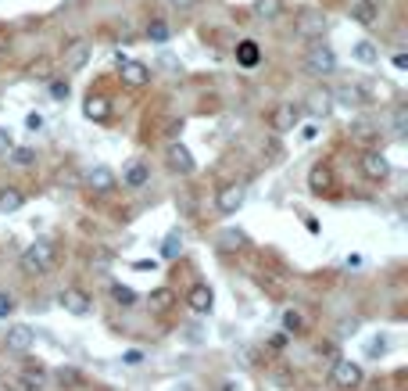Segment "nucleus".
<instances>
[{
  "label": "nucleus",
  "instance_id": "nucleus-3",
  "mask_svg": "<svg viewBox=\"0 0 408 391\" xmlns=\"http://www.w3.org/2000/svg\"><path fill=\"white\" fill-rule=\"evenodd\" d=\"M47 380H50V370L40 363V359H25V363L15 370V391H43Z\"/></svg>",
  "mask_w": 408,
  "mask_h": 391
},
{
  "label": "nucleus",
  "instance_id": "nucleus-8",
  "mask_svg": "<svg viewBox=\"0 0 408 391\" xmlns=\"http://www.w3.org/2000/svg\"><path fill=\"white\" fill-rule=\"evenodd\" d=\"M362 366L358 363H351V359H333V370H330V380L337 384V387H344V391H351V387H358L362 384Z\"/></svg>",
  "mask_w": 408,
  "mask_h": 391
},
{
  "label": "nucleus",
  "instance_id": "nucleus-20",
  "mask_svg": "<svg viewBox=\"0 0 408 391\" xmlns=\"http://www.w3.org/2000/svg\"><path fill=\"white\" fill-rule=\"evenodd\" d=\"M83 115L90 118V123H108L111 118V101L104 94H90L86 104H83Z\"/></svg>",
  "mask_w": 408,
  "mask_h": 391
},
{
  "label": "nucleus",
  "instance_id": "nucleus-36",
  "mask_svg": "<svg viewBox=\"0 0 408 391\" xmlns=\"http://www.w3.org/2000/svg\"><path fill=\"white\" fill-rule=\"evenodd\" d=\"M11 147H15V137H11V130H4V126H0V158H8V155H11Z\"/></svg>",
  "mask_w": 408,
  "mask_h": 391
},
{
  "label": "nucleus",
  "instance_id": "nucleus-45",
  "mask_svg": "<svg viewBox=\"0 0 408 391\" xmlns=\"http://www.w3.org/2000/svg\"><path fill=\"white\" fill-rule=\"evenodd\" d=\"M218 391H240V387H237L233 380H226V384H223V387H218Z\"/></svg>",
  "mask_w": 408,
  "mask_h": 391
},
{
  "label": "nucleus",
  "instance_id": "nucleus-23",
  "mask_svg": "<svg viewBox=\"0 0 408 391\" xmlns=\"http://www.w3.org/2000/svg\"><path fill=\"white\" fill-rule=\"evenodd\" d=\"M258 62H262V47H258L255 40H240V43H237V65L255 69Z\"/></svg>",
  "mask_w": 408,
  "mask_h": 391
},
{
  "label": "nucleus",
  "instance_id": "nucleus-34",
  "mask_svg": "<svg viewBox=\"0 0 408 391\" xmlns=\"http://www.w3.org/2000/svg\"><path fill=\"white\" fill-rule=\"evenodd\" d=\"M57 380H61V384H69V387H76L83 377H79V370H72V366H61V370H57Z\"/></svg>",
  "mask_w": 408,
  "mask_h": 391
},
{
  "label": "nucleus",
  "instance_id": "nucleus-38",
  "mask_svg": "<svg viewBox=\"0 0 408 391\" xmlns=\"http://www.w3.org/2000/svg\"><path fill=\"white\" fill-rule=\"evenodd\" d=\"M15 313V298L11 294H4V291H0V320H8Z\"/></svg>",
  "mask_w": 408,
  "mask_h": 391
},
{
  "label": "nucleus",
  "instance_id": "nucleus-46",
  "mask_svg": "<svg viewBox=\"0 0 408 391\" xmlns=\"http://www.w3.org/2000/svg\"><path fill=\"white\" fill-rule=\"evenodd\" d=\"M376 391H380V387H376Z\"/></svg>",
  "mask_w": 408,
  "mask_h": 391
},
{
  "label": "nucleus",
  "instance_id": "nucleus-7",
  "mask_svg": "<svg viewBox=\"0 0 408 391\" xmlns=\"http://www.w3.org/2000/svg\"><path fill=\"white\" fill-rule=\"evenodd\" d=\"M118 62V76H122V83L129 86V90H140V86H147L150 83V69L143 65V62H136V57H115Z\"/></svg>",
  "mask_w": 408,
  "mask_h": 391
},
{
  "label": "nucleus",
  "instance_id": "nucleus-6",
  "mask_svg": "<svg viewBox=\"0 0 408 391\" xmlns=\"http://www.w3.org/2000/svg\"><path fill=\"white\" fill-rule=\"evenodd\" d=\"M57 306L65 309L69 316H90V313H93V298H90L83 287H61Z\"/></svg>",
  "mask_w": 408,
  "mask_h": 391
},
{
  "label": "nucleus",
  "instance_id": "nucleus-11",
  "mask_svg": "<svg viewBox=\"0 0 408 391\" xmlns=\"http://www.w3.org/2000/svg\"><path fill=\"white\" fill-rule=\"evenodd\" d=\"M362 176L372 179V184H384V179H391V162H387V155H380V147L362 155Z\"/></svg>",
  "mask_w": 408,
  "mask_h": 391
},
{
  "label": "nucleus",
  "instance_id": "nucleus-21",
  "mask_svg": "<svg viewBox=\"0 0 408 391\" xmlns=\"http://www.w3.org/2000/svg\"><path fill=\"white\" fill-rule=\"evenodd\" d=\"M147 179H150V165H147L143 158H136V162H129V165L122 169V184H125V187H133V191H140Z\"/></svg>",
  "mask_w": 408,
  "mask_h": 391
},
{
  "label": "nucleus",
  "instance_id": "nucleus-2",
  "mask_svg": "<svg viewBox=\"0 0 408 391\" xmlns=\"http://www.w3.org/2000/svg\"><path fill=\"white\" fill-rule=\"evenodd\" d=\"M304 69L311 72V76H333L337 72V54H333V47L330 43H311L308 50H304Z\"/></svg>",
  "mask_w": 408,
  "mask_h": 391
},
{
  "label": "nucleus",
  "instance_id": "nucleus-1",
  "mask_svg": "<svg viewBox=\"0 0 408 391\" xmlns=\"http://www.w3.org/2000/svg\"><path fill=\"white\" fill-rule=\"evenodd\" d=\"M54 266H57V245L47 237H36L33 245L22 252V269L29 277H47Z\"/></svg>",
  "mask_w": 408,
  "mask_h": 391
},
{
  "label": "nucleus",
  "instance_id": "nucleus-26",
  "mask_svg": "<svg viewBox=\"0 0 408 391\" xmlns=\"http://www.w3.org/2000/svg\"><path fill=\"white\" fill-rule=\"evenodd\" d=\"M304 330H308L304 313H301V309H287V313H283V334H304Z\"/></svg>",
  "mask_w": 408,
  "mask_h": 391
},
{
  "label": "nucleus",
  "instance_id": "nucleus-16",
  "mask_svg": "<svg viewBox=\"0 0 408 391\" xmlns=\"http://www.w3.org/2000/svg\"><path fill=\"white\" fill-rule=\"evenodd\" d=\"M90 54H93L90 40H72V43H65V69H69V72H79V69H86Z\"/></svg>",
  "mask_w": 408,
  "mask_h": 391
},
{
  "label": "nucleus",
  "instance_id": "nucleus-12",
  "mask_svg": "<svg viewBox=\"0 0 408 391\" xmlns=\"http://www.w3.org/2000/svg\"><path fill=\"white\" fill-rule=\"evenodd\" d=\"M244 198H247L244 184H226L223 191L215 194V212H218V216H233L237 208L244 205Z\"/></svg>",
  "mask_w": 408,
  "mask_h": 391
},
{
  "label": "nucleus",
  "instance_id": "nucleus-9",
  "mask_svg": "<svg viewBox=\"0 0 408 391\" xmlns=\"http://www.w3.org/2000/svg\"><path fill=\"white\" fill-rule=\"evenodd\" d=\"M326 29H330V18H326V11H319V8H304V11L297 15V33L308 36V40H323Z\"/></svg>",
  "mask_w": 408,
  "mask_h": 391
},
{
  "label": "nucleus",
  "instance_id": "nucleus-40",
  "mask_svg": "<svg viewBox=\"0 0 408 391\" xmlns=\"http://www.w3.org/2000/svg\"><path fill=\"white\" fill-rule=\"evenodd\" d=\"M25 126H29V130H43V115H40V111H29V115H25Z\"/></svg>",
  "mask_w": 408,
  "mask_h": 391
},
{
  "label": "nucleus",
  "instance_id": "nucleus-25",
  "mask_svg": "<svg viewBox=\"0 0 408 391\" xmlns=\"http://www.w3.org/2000/svg\"><path fill=\"white\" fill-rule=\"evenodd\" d=\"M150 43H169L172 40V25L165 22V18H154L150 25H147V33H143Z\"/></svg>",
  "mask_w": 408,
  "mask_h": 391
},
{
  "label": "nucleus",
  "instance_id": "nucleus-29",
  "mask_svg": "<svg viewBox=\"0 0 408 391\" xmlns=\"http://www.w3.org/2000/svg\"><path fill=\"white\" fill-rule=\"evenodd\" d=\"M111 298H115L118 306H125V309H129V306H136V302H140V294H136L133 287H122V284H111Z\"/></svg>",
  "mask_w": 408,
  "mask_h": 391
},
{
  "label": "nucleus",
  "instance_id": "nucleus-15",
  "mask_svg": "<svg viewBox=\"0 0 408 391\" xmlns=\"http://www.w3.org/2000/svg\"><path fill=\"white\" fill-rule=\"evenodd\" d=\"M186 306H190V313H197V316H208L215 309V291L208 284H194L190 294H186Z\"/></svg>",
  "mask_w": 408,
  "mask_h": 391
},
{
  "label": "nucleus",
  "instance_id": "nucleus-24",
  "mask_svg": "<svg viewBox=\"0 0 408 391\" xmlns=\"http://www.w3.org/2000/svg\"><path fill=\"white\" fill-rule=\"evenodd\" d=\"M22 205H25V194H22L18 187H4V191H0V216L18 212Z\"/></svg>",
  "mask_w": 408,
  "mask_h": 391
},
{
  "label": "nucleus",
  "instance_id": "nucleus-13",
  "mask_svg": "<svg viewBox=\"0 0 408 391\" xmlns=\"http://www.w3.org/2000/svg\"><path fill=\"white\" fill-rule=\"evenodd\" d=\"M83 184H86V191H93V194H111L118 179H115V172H111L108 165H93V169H86Z\"/></svg>",
  "mask_w": 408,
  "mask_h": 391
},
{
  "label": "nucleus",
  "instance_id": "nucleus-42",
  "mask_svg": "<svg viewBox=\"0 0 408 391\" xmlns=\"http://www.w3.org/2000/svg\"><path fill=\"white\" fill-rule=\"evenodd\" d=\"M394 133H398V137H405V108L394 115Z\"/></svg>",
  "mask_w": 408,
  "mask_h": 391
},
{
  "label": "nucleus",
  "instance_id": "nucleus-37",
  "mask_svg": "<svg viewBox=\"0 0 408 391\" xmlns=\"http://www.w3.org/2000/svg\"><path fill=\"white\" fill-rule=\"evenodd\" d=\"M365 352H369V359H380V355H387V338H372Z\"/></svg>",
  "mask_w": 408,
  "mask_h": 391
},
{
  "label": "nucleus",
  "instance_id": "nucleus-22",
  "mask_svg": "<svg viewBox=\"0 0 408 391\" xmlns=\"http://www.w3.org/2000/svg\"><path fill=\"white\" fill-rule=\"evenodd\" d=\"M147 306H150V313H172L176 291H172V287H154V291L147 294Z\"/></svg>",
  "mask_w": 408,
  "mask_h": 391
},
{
  "label": "nucleus",
  "instance_id": "nucleus-30",
  "mask_svg": "<svg viewBox=\"0 0 408 391\" xmlns=\"http://www.w3.org/2000/svg\"><path fill=\"white\" fill-rule=\"evenodd\" d=\"M279 11H283V0H255L258 18H279Z\"/></svg>",
  "mask_w": 408,
  "mask_h": 391
},
{
  "label": "nucleus",
  "instance_id": "nucleus-33",
  "mask_svg": "<svg viewBox=\"0 0 408 391\" xmlns=\"http://www.w3.org/2000/svg\"><path fill=\"white\" fill-rule=\"evenodd\" d=\"M50 97L54 101H69V83L65 79H50Z\"/></svg>",
  "mask_w": 408,
  "mask_h": 391
},
{
  "label": "nucleus",
  "instance_id": "nucleus-31",
  "mask_svg": "<svg viewBox=\"0 0 408 391\" xmlns=\"http://www.w3.org/2000/svg\"><path fill=\"white\" fill-rule=\"evenodd\" d=\"M11 165H18V169H25V165H33L36 162V151H33V147H11Z\"/></svg>",
  "mask_w": 408,
  "mask_h": 391
},
{
  "label": "nucleus",
  "instance_id": "nucleus-4",
  "mask_svg": "<svg viewBox=\"0 0 408 391\" xmlns=\"http://www.w3.org/2000/svg\"><path fill=\"white\" fill-rule=\"evenodd\" d=\"M301 118H304V108H301V104H294V101L276 104V108L269 111V130H272V133H294V130L301 126Z\"/></svg>",
  "mask_w": 408,
  "mask_h": 391
},
{
  "label": "nucleus",
  "instance_id": "nucleus-44",
  "mask_svg": "<svg viewBox=\"0 0 408 391\" xmlns=\"http://www.w3.org/2000/svg\"><path fill=\"white\" fill-rule=\"evenodd\" d=\"M169 4H176V8H190L194 0H169Z\"/></svg>",
  "mask_w": 408,
  "mask_h": 391
},
{
  "label": "nucleus",
  "instance_id": "nucleus-5",
  "mask_svg": "<svg viewBox=\"0 0 408 391\" xmlns=\"http://www.w3.org/2000/svg\"><path fill=\"white\" fill-rule=\"evenodd\" d=\"M165 162H169V169H172L176 176H194V172H197V162H194L190 147H186L183 140H172V144L165 147Z\"/></svg>",
  "mask_w": 408,
  "mask_h": 391
},
{
  "label": "nucleus",
  "instance_id": "nucleus-10",
  "mask_svg": "<svg viewBox=\"0 0 408 391\" xmlns=\"http://www.w3.org/2000/svg\"><path fill=\"white\" fill-rule=\"evenodd\" d=\"M348 137H351L358 147H365V151H376V147L384 144V130L372 126V123H365V118H355V123L348 126Z\"/></svg>",
  "mask_w": 408,
  "mask_h": 391
},
{
  "label": "nucleus",
  "instance_id": "nucleus-35",
  "mask_svg": "<svg viewBox=\"0 0 408 391\" xmlns=\"http://www.w3.org/2000/svg\"><path fill=\"white\" fill-rule=\"evenodd\" d=\"M287 341H290V334H283V330H276V334H272L265 345H269V352H283V348H287Z\"/></svg>",
  "mask_w": 408,
  "mask_h": 391
},
{
  "label": "nucleus",
  "instance_id": "nucleus-39",
  "mask_svg": "<svg viewBox=\"0 0 408 391\" xmlns=\"http://www.w3.org/2000/svg\"><path fill=\"white\" fill-rule=\"evenodd\" d=\"M90 266H93V269H101V273H104V269L111 266V255H108V252H97V259H90Z\"/></svg>",
  "mask_w": 408,
  "mask_h": 391
},
{
  "label": "nucleus",
  "instance_id": "nucleus-41",
  "mask_svg": "<svg viewBox=\"0 0 408 391\" xmlns=\"http://www.w3.org/2000/svg\"><path fill=\"white\" fill-rule=\"evenodd\" d=\"M391 62H394V69H398V72H405V69H408V57H405V50H398V54L391 57Z\"/></svg>",
  "mask_w": 408,
  "mask_h": 391
},
{
  "label": "nucleus",
  "instance_id": "nucleus-14",
  "mask_svg": "<svg viewBox=\"0 0 408 391\" xmlns=\"http://www.w3.org/2000/svg\"><path fill=\"white\" fill-rule=\"evenodd\" d=\"M4 345H8V352H29L36 345V330L25 327V323H11L8 334H4Z\"/></svg>",
  "mask_w": 408,
  "mask_h": 391
},
{
  "label": "nucleus",
  "instance_id": "nucleus-43",
  "mask_svg": "<svg viewBox=\"0 0 408 391\" xmlns=\"http://www.w3.org/2000/svg\"><path fill=\"white\" fill-rule=\"evenodd\" d=\"M133 269H140V273H143V269H158V262H154V259L147 262V259H143V262H133Z\"/></svg>",
  "mask_w": 408,
  "mask_h": 391
},
{
  "label": "nucleus",
  "instance_id": "nucleus-18",
  "mask_svg": "<svg viewBox=\"0 0 408 391\" xmlns=\"http://www.w3.org/2000/svg\"><path fill=\"white\" fill-rule=\"evenodd\" d=\"M304 115H311V118H326L330 111H333V97H330V90H311V94L304 97Z\"/></svg>",
  "mask_w": 408,
  "mask_h": 391
},
{
  "label": "nucleus",
  "instance_id": "nucleus-19",
  "mask_svg": "<svg viewBox=\"0 0 408 391\" xmlns=\"http://www.w3.org/2000/svg\"><path fill=\"white\" fill-rule=\"evenodd\" d=\"M351 22L372 29L376 22H380V0H355L351 4Z\"/></svg>",
  "mask_w": 408,
  "mask_h": 391
},
{
  "label": "nucleus",
  "instance_id": "nucleus-28",
  "mask_svg": "<svg viewBox=\"0 0 408 391\" xmlns=\"http://www.w3.org/2000/svg\"><path fill=\"white\" fill-rule=\"evenodd\" d=\"M179 252H183V237H179V230H172L165 240H162V259H179Z\"/></svg>",
  "mask_w": 408,
  "mask_h": 391
},
{
  "label": "nucleus",
  "instance_id": "nucleus-27",
  "mask_svg": "<svg viewBox=\"0 0 408 391\" xmlns=\"http://www.w3.org/2000/svg\"><path fill=\"white\" fill-rule=\"evenodd\" d=\"M351 54H355L358 65H376V62H380V50H376V43H369V40H358Z\"/></svg>",
  "mask_w": 408,
  "mask_h": 391
},
{
  "label": "nucleus",
  "instance_id": "nucleus-32",
  "mask_svg": "<svg viewBox=\"0 0 408 391\" xmlns=\"http://www.w3.org/2000/svg\"><path fill=\"white\" fill-rule=\"evenodd\" d=\"M218 245H223V248H240V245H247V233L244 230H226Z\"/></svg>",
  "mask_w": 408,
  "mask_h": 391
},
{
  "label": "nucleus",
  "instance_id": "nucleus-17",
  "mask_svg": "<svg viewBox=\"0 0 408 391\" xmlns=\"http://www.w3.org/2000/svg\"><path fill=\"white\" fill-rule=\"evenodd\" d=\"M308 187H311V194H319V198L333 194V169H330L326 162L311 165V172H308Z\"/></svg>",
  "mask_w": 408,
  "mask_h": 391
}]
</instances>
